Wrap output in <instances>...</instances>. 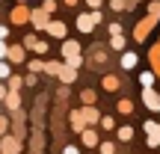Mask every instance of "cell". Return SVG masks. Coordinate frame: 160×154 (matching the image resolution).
I'll list each match as a JSON object with an SVG mask.
<instances>
[{"label":"cell","instance_id":"6da1fadb","mask_svg":"<svg viewBox=\"0 0 160 154\" xmlns=\"http://www.w3.org/2000/svg\"><path fill=\"white\" fill-rule=\"evenodd\" d=\"M95 21H101V15H98V12H92V15H80V18H77V30H80V33H92Z\"/></svg>","mask_w":160,"mask_h":154},{"label":"cell","instance_id":"7a4b0ae2","mask_svg":"<svg viewBox=\"0 0 160 154\" xmlns=\"http://www.w3.org/2000/svg\"><path fill=\"white\" fill-rule=\"evenodd\" d=\"M142 101H145V107H148V110H154V113L160 110V95H157L154 89H145V92H142Z\"/></svg>","mask_w":160,"mask_h":154},{"label":"cell","instance_id":"3957f363","mask_svg":"<svg viewBox=\"0 0 160 154\" xmlns=\"http://www.w3.org/2000/svg\"><path fill=\"white\" fill-rule=\"evenodd\" d=\"M80 116H83V122H86V125H95V122H101V113H98L95 107H86Z\"/></svg>","mask_w":160,"mask_h":154},{"label":"cell","instance_id":"277c9868","mask_svg":"<svg viewBox=\"0 0 160 154\" xmlns=\"http://www.w3.org/2000/svg\"><path fill=\"white\" fill-rule=\"evenodd\" d=\"M101 86H104V89H107V92H116V89H119V77H113V74H107V77L101 80Z\"/></svg>","mask_w":160,"mask_h":154},{"label":"cell","instance_id":"5b68a950","mask_svg":"<svg viewBox=\"0 0 160 154\" xmlns=\"http://www.w3.org/2000/svg\"><path fill=\"white\" fill-rule=\"evenodd\" d=\"M83 142H86V148H95L98 145V133L95 131H83Z\"/></svg>","mask_w":160,"mask_h":154},{"label":"cell","instance_id":"8992f818","mask_svg":"<svg viewBox=\"0 0 160 154\" xmlns=\"http://www.w3.org/2000/svg\"><path fill=\"white\" fill-rule=\"evenodd\" d=\"M80 98H83V104L86 107H95V101H98V95L92 89H86V92H80Z\"/></svg>","mask_w":160,"mask_h":154},{"label":"cell","instance_id":"52a82bcc","mask_svg":"<svg viewBox=\"0 0 160 154\" xmlns=\"http://www.w3.org/2000/svg\"><path fill=\"white\" fill-rule=\"evenodd\" d=\"M6 107H9V110H18V107H21V98H18V92H9V95H6Z\"/></svg>","mask_w":160,"mask_h":154},{"label":"cell","instance_id":"ba28073f","mask_svg":"<svg viewBox=\"0 0 160 154\" xmlns=\"http://www.w3.org/2000/svg\"><path fill=\"white\" fill-rule=\"evenodd\" d=\"M59 77H62V83H71V80H74V68L62 65V68H59Z\"/></svg>","mask_w":160,"mask_h":154},{"label":"cell","instance_id":"9c48e42d","mask_svg":"<svg viewBox=\"0 0 160 154\" xmlns=\"http://www.w3.org/2000/svg\"><path fill=\"white\" fill-rule=\"evenodd\" d=\"M137 65V53H125L122 57V68H133Z\"/></svg>","mask_w":160,"mask_h":154},{"label":"cell","instance_id":"30bf717a","mask_svg":"<svg viewBox=\"0 0 160 154\" xmlns=\"http://www.w3.org/2000/svg\"><path fill=\"white\" fill-rule=\"evenodd\" d=\"M6 59H12V62H21V59H24V51H21V47H12V51L6 53Z\"/></svg>","mask_w":160,"mask_h":154},{"label":"cell","instance_id":"8fae6325","mask_svg":"<svg viewBox=\"0 0 160 154\" xmlns=\"http://www.w3.org/2000/svg\"><path fill=\"white\" fill-rule=\"evenodd\" d=\"M48 30H51L53 36H59V39L65 36V24H57V21H53V24H48Z\"/></svg>","mask_w":160,"mask_h":154},{"label":"cell","instance_id":"7c38bea8","mask_svg":"<svg viewBox=\"0 0 160 154\" xmlns=\"http://www.w3.org/2000/svg\"><path fill=\"white\" fill-rule=\"evenodd\" d=\"M71 119H74V122H71V127H74V131H83L86 122H83V116H80V110H77V113H71Z\"/></svg>","mask_w":160,"mask_h":154},{"label":"cell","instance_id":"4fadbf2b","mask_svg":"<svg viewBox=\"0 0 160 154\" xmlns=\"http://www.w3.org/2000/svg\"><path fill=\"white\" fill-rule=\"evenodd\" d=\"M119 139H122V142H128V139H133V127H119Z\"/></svg>","mask_w":160,"mask_h":154},{"label":"cell","instance_id":"5bb4252c","mask_svg":"<svg viewBox=\"0 0 160 154\" xmlns=\"http://www.w3.org/2000/svg\"><path fill=\"white\" fill-rule=\"evenodd\" d=\"M3 148H6V151L12 154V151H21V145H18L15 139H9V137H6V139H3Z\"/></svg>","mask_w":160,"mask_h":154},{"label":"cell","instance_id":"9a60e30c","mask_svg":"<svg viewBox=\"0 0 160 154\" xmlns=\"http://www.w3.org/2000/svg\"><path fill=\"white\" fill-rule=\"evenodd\" d=\"M145 145H148V148H157V145H160V131H157V133H148Z\"/></svg>","mask_w":160,"mask_h":154},{"label":"cell","instance_id":"2e32d148","mask_svg":"<svg viewBox=\"0 0 160 154\" xmlns=\"http://www.w3.org/2000/svg\"><path fill=\"white\" fill-rule=\"evenodd\" d=\"M101 127H104V131H113V127H116V119H110V116H101Z\"/></svg>","mask_w":160,"mask_h":154},{"label":"cell","instance_id":"e0dca14e","mask_svg":"<svg viewBox=\"0 0 160 154\" xmlns=\"http://www.w3.org/2000/svg\"><path fill=\"white\" fill-rule=\"evenodd\" d=\"M65 57H77V45H74V42H68V45H65Z\"/></svg>","mask_w":160,"mask_h":154},{"label":"cell","instance_id":"ac0fdd59","mask_svg":"<svg viewBox=\"0 0 160 154\" xmlns=\"http://www.w3.org/2000/svg\"><path fill=\"white\" fill-rule=\"evenodd\" d=\"M139 80H142V86H145V89H148V86H151V83H154V74H151V71H145V74H142V77H139Z\"/></svg>","mask_w":160,"mask_h":154},{"label":"cell","instance_id":"d6986e66","mask_svg":"<svg viewBox=\"0 0 160 154\" xmlns=\"http://www.w3.org/2000/svg\"><path fill=\"white\" fill-rule=\"evenodd\" d=\"M9 89H12V92L21 89V77H9Z\"/></svg>","mask_w":160,"mask_h":154},{"label":"cell","instance_id":"ffe728a7","mask_svg":"<svg viewBox=\"0 0 160 154\" xmlns=\"http://www.w3.org/2000/svg\"><path fill=\"white\" fill-rule=\"evenodd\" d=\"M131 110H133L131 101H119V113H131Z\"/></svg>","mask_w":160,"mask_h":154},{"label":"cell","instance_id":"44dd1931","mask_svg":"<svg viewBox=\"0 0 160 154\" xmlns=\"http://www.w3.org/2000/svg\"><path fill=\"white\" fill-rule=\"evenodd\" d=\"M101 154H116V145L113 142H104L101 145Z\"/></svg>","mask_w":160,"mask_h":154},{"label":"cell","instance_id":"7402d4cb","mask_svg":"<svg viewBox=\"0 0 160 154\" xmlns=\"http://www.w3.org/2000/svg\"><path fill=\"white\" fill-rule=\"evenodd\" d=\"M30 71H36V74H39V71H45V65H42L39 59H33V62H30Z\"/></svg>","mask_w":160,"mask_h":154},{"label":"cell","instance_id":"603a6c76","mask_svg":"<svg viewBox=\"0 0 160 154\" xmlns=\"http://www.w3.org/2000/svg\"><path fill=\"white\" fill-rule=\"evenodd\" d=\"M113 47H116V51H122V47H125V39H122V36H113Z\"/></svg>","mask_w":160,"mask_h":154},{"label":"cell","instance_id":"cb8c5ba5","mask_svg":"<svg viewBox=\"0 0 160 154\" xmlns=\"http://www.w3.org/2000/svg\"><path fill=\"white\" fill-rule=\"evenodd\" d=\"M145 133H157V122H151V119L145 122Z\"/></svg>","mask_w":160,"mask_h":154},{"label":"cell","instance_id":"d4e9b609","mask_svg":"<svg viewBox=\"0 0 160 154\" xmlns=\"http://www.w3.org/2000/svg\"><path fill=\"white\" fill-rule=\"evenodd\" d=\"M33 21H36V27H45V15H42V12H36Z\"/></svg>","mask_w":160,"mask_h":154},{"label":"cell","instance_id":"484cf974","mask_svg":"<svg viewBox=\"0 0 160 154\" xmlns=\"http://www.w3.org/2000/svg\"><path fill=\"white\" fill-rule=\"evenodd\" d=\"M59 68H62V65H57V62H51V65H45V71H51V74H59Z\"/></svg>","mask_w":160,"mask_h":154},{"label":"cell","instance_id":"4316f807","mask_svg":"<svg viewBox=\"0 0 160 154\" xmlns=\"http://www.w3.org/2000/svg\"><path fill=\"white\" fill-rule=\"evenodd\" d=\"M62 154H80V151H77V145H65Z\"/></svg>","mask_w":160,"mask_h":154},{"label":"cell","instance_id":"83f0119b","mask_svg":"<svg viewBox=\"0 0 160 154\" xmlns=\"http://www.w3.org/2000/svg\"><path fill=\"white\" fill-rule=\"evenodd\" d=\"M0 77H9V65L6 62H0Z\"/></svg>","mask_w":160,"mask_h":154},{"label":"cell","instance_id":"f1b7e54d","mask_svg":"<svg viewBox=\"0 0 160 154\" xmlns=\"http://www.w3.org/2000/svg\"><path fill=\"white\" fill-rule=\"evenodd\" d=\"M6 53H9V47H6V45H3V39H0V59H3Z\"/></svg>","mask_w":160,"mask_h":154},{"label":"cell","instance_id":"f546056e","mask_svg":"<svg viewBox=\"0 0 160 154\" xmlns=\"http://www.w3.org/2000/svg\"><path fill=\"white\" fill-rule=\"evenodd\" d=\"M3 131H6V119L0 116V133H3Z\"/></svg>","mask_w":160,"mask_h":154},{"label":"cell","instance_id":"4dcf8cb0","mask_svg":"<svg viewBox=\"0 0 160 154\" xmlns=\"http://www.w3.org/2000/svg\"><path fill=\"white\" fill-rule=\"evenodd\" d=\"M6 95H9V92H6V86H0V98H6Z\"/></svg>","mask_w":160,"mask_h":154},{"label":"cell","instance_id":"1f68e13d","mask_svg":"<svg viewBox=\"0 0 160 154\" xmlns=\"http://www.w3.org/2000/svg\"><path fill=\"white\" fill-rule=\"evenodd\" d=\"M89 6H101V0H89Z\"/></svg>","mask_w":160,"mask_h":154},{"label":"cell","instance_id":"d6a6232c","mask_svg":"<svg viewBox=\"0 0 160 154\" xmlns=\"http://www.w3.org/2000/svg\"><path fill=\"white\" fill-rule=\"evenodd\" d=\"M0 39H6V27H0Z\"/></svg>","mask_w":160,"mask_h":154}]
</instances>
